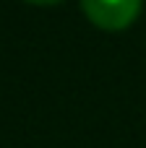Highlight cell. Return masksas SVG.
Returning a JSON list of instances; mask_svg holds the SVG:
<instances>
[{
    "label": "cell",
    "instance_id": "cell-2",
    "mask_svg": "<svg viewBox=\"0 0 146 148\" xmlns=\"http://www.w3.org/2000/svg\"><path fill=\"white\" fill-rule=\"evenodd\" d=\"M26 3H31V5H57L63 0H26Z\"/></svg>",
    "mask_w": 146,
    "mask_h": 148
},
{
    "label": "cell",
    "instance_id": "cell-1",
    "mask_svg": "<svg viewBox=\"0 0 146 148\" xmlns=\"http://www.w3.org/2000/svg\"><path fill=\"white\" fill-rule=\"evenodd\" d=\"M144 0H81L84 16L102 31H123L141 16Z\"/></svg>",
    "mask_w": 146,
    "mask_h": 148
}]
</instances>
